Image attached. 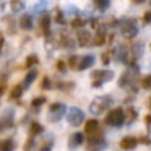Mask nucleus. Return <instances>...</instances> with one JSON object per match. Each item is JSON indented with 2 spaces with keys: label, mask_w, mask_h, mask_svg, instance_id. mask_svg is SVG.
Returning a JSON list of instances; mask_svg holds the SVG:
<instances>
[{
  "label": "nucleus",
  "mask_w": 151,
  "mask_h": 151,
  "mask_svg": "<svg viewBox=\"0 0 151 151\" xmlns=\"http://www.w3.org/2000/svg\"><path fill=\"white\" fill-rule=\"evenodd\" d=\"M49 25H50V17H49V15H44L41 17V20H40V27H41L44 35H48V32H49Z\"/></svg>",
  "instance_id": "dca6fc26"
},
{
  "label": "nucleus",
  "mask_w": 151,
  "mask_h": 151,
  "mask_svg": "<svg viewBox=\"0 0 151 151\" xmlns=\"http://www.w3.org/2000/svg\"><path fill=\"white\" fill-rule=\"evenodd\" d=\"M150 105H151V102H150Z\"/></svg>",
  "instance_id": "ea45409f"
},
{
  "label": "nucleus",
  "mask_w": 151,
  "mask_h": 151,
  "mask_svg": "<svg viewBox=\"0 0 151 151\" xmlns=\"http://www.w3.org/2000/svg\"><path fill=\"white\" fill-rule=\"evenodd\" d=\"M53 146V139H49V141H45L44 145L41 146V150L40 151H50Z\"/></svg>",
  "instance_id": "cd10ccee"
},
{
  "label": "nucleus",
  "mask_w": 151,
  "mask_h": 151,
  "mask_svg": "<svg viewBox=\"0 0 151 151\" xmlns=\"http://www.w3.org/2000/svg\"><path fill=\"white\" fill-rule=\"evenodd\" d=\"M110 58H111V55H110L109 52L104 53V55H102V63H104L105 65H107V64L110 63Z\"/></svg>",
  "instance_id": "473e14b6"
},
{
  "label": "nucleus",
  "mask_w": 151,
  "mask_h": 151,
  "mask_svg": "<svg viewBox=\"0 0 151 151\" xmlns=\"http://www.w3.org/2000/svg\"><path fill=\"white\" fill-rule=\"evenodd\" d=\"M42 130H44V127H42L40 123H37V122H33L31 125V137H33V135H37V134H41L42 133Z\"/></svg>",
  "instance_id": "aec40b11"
},
{
  "label": "nucleus",
  "mask_w": 151,
  "mask_h": 151,
  "mask_svg": "<svg viewBox=\"0 0 151 151\" xmlns=\"http://www.w3.org/2000/svg\"><path fill=\"white\" fill-rule=\"evenodd\" d=\"M137 76H138V68H137L135 65L130 66V68H129L125 72V73L121 76L118 85H119L121 88H122V86H127V85H130V83L137 78Z\"/></svg>",
  "instance_id": "0eeeda50"
},
{
  "label": "nucleus",
  "mask_w": 151,
  "mask_h": 151,
  "mask_svg": "<svg viewBox=\"0 0 151 151\" xmlns=\"http://www.w3.org/2000/svg\"><path fill=\"white\" fill-rule=\"evenodd\" d=\"M83 20H81V19H74L73 21H72V27H74V28H78V27H83Z\"/></svg>",
  "instance_id": "72a5a7b5"
},
{
  "label": "nucleus",
  "mask_w": 151,
  "mask_h": 151,
  "mask_svg": "<svg viewBox=\"0 0 151 151\" xmlns=\"http://www.w3.org/2000/svg\"><path fill=\"white\" fill-rule=\"evenodd\" d=\"M98 129L99 127H98V121L97 119H89L85 125V131L89 135H91V134H94L96 131H98Z\"/></svg>",
  "instance_id": "2eb2a0df"
},
{
  "label": "nucleus",
  "mask_w": 151,
  "mask_h": 151,
  "mask_svg": "<svg viewBox=\"0 0 151 151\" xmlns=\"http://www.w3.org/2000/svg\"><path fill=\"white\" fill-rule=\"evenodd\" d=\"M39 64V57L37 56H35V55H31L28 58H27V61H25V66H33V65H37Z\"/></svg>",
  "instance_id": "b1692460"
},
{
  "label": "nucleus",
  "mask_w": 151,
  "mask_h": 151,
  "mask_svg": "<svg viewBox=\"0 0 151 151\" xmlns=\"http://www.w3.org/2000/svg\"><path fill=\"white\" fill-rule=\"evenodd\" d=\"M45 101H47V99H45L44 97H36V98L32 99L31 105H32L33 107H40L42 104H45Z\"/></svg>",
  "instance_id": "393cba45"
},
{
  "label": "nucleus",
  "mask_w": 151,
  "mask_h": 151,
  "mask_svg": "<svg viewBox=\"0 0 151 151\" xmlns=\"http://www.w3.org/2000/svg\"><path fill=\"white\" fill-rule=\"evenodd\" d=\"M13 126V117L12 113L9 114H4L1 118H0V133H3L4 130H8Z\"/></svg>",
  "instance_id": "1a4fd4ad"
},
{
  "label": "nucleus",
  "mask_w": 151,
  "mask_h": 151,
  "mask_svg": "<svg viewBox=\"0 0 151 151\" xmlns=\"http://www.w3.org/2000/svg\"><path fill=\"white\" fill-rule=\"evenodd\" d=\"M129 115H130V121L131 119H135V117H137V113L135 111H134V110L133 109H129Z\"/></svg>",
  "instance_id": "e433bc0d"
},
{
  "label": "nucleus",
  "mask_w": 151,
  "mask_h": 151,
  "mask_svg": "<svg viewBox=\"0 0 151 151\" xmlns=\"http://www.w3.org/2000/svg\"><path fill=\"white\" fill-rule=\"evenodd\" d=\"M113 104V98L110 96H99L96 97L93 99V102L90 104L89 109L94 115H99L101 113H104L106 109H109Z\"/></svg>",
  "instance_id": "f257e3e1"
},
{
  "label": "nucleus",
  "mask_w": 151,
  "mask_h": 151,
  "mask_svg": "<svg viewBox=\"0 0 151 151\" xmlns=\"http://www.w3.org/2000/svg\"><path fill=\"white\" fill-rule=\"evenodd\" d=\"M11 8H12L13 12H19L24 8V3L20 1V0H12L11 1Z\"/></svg>",
  "instance_id": "412c9836"
},
{
  "label": "nucleus",
  "mask_w": 151,
  "mask_h": 151,
  "mask_svg": "<svg viewBox=\"0 0 151 151\" xmlns=\"http://www.w3.org/2000/svg\"><path fill=\"white\" fill-rule=\"evenodd\" d=\"M104 44H105V32L99 31L97 33L96 39H94V45H104Z\"/></svg>",
  "instance_id": "5701e85b"
},
{
  "label": "nucleus",
  "mask_w": 151,
  "mask_h": 151,
  "mask_svg": "<svg viewBox=\"0 0 151 151\" xmlns=\"http://www.w3.org/2000/svg\"><path fill=\"white\" fill-rule=\"evenodd\" d=\"M15 147H16V143L11 138L0 141V151H13Z\"/></svg>",
  "instance_id": "4468645a"
},
{
  "label": "nucleus",
  "mask_w": 151,
  "mask_h": 151,
  "mask_svg": "<svg viewBox=\"0 0 151 151\" xmlns=\"http://www.w3.org/2000/svg\"><path fill=\"white\" fill-rule=\"evenodd\" d=\"M23 96V86L21 85H16L13 86V89L11 90V98L12 99H17Z\"/></svg>",
  "instance_id": "6ab92c4d"
},
{
  "label": "nucleus",
  "mask_w": 151,
  "mask_h": 151,
  "mask_svg": "<svg viewBox=\"0 0 151 151\" xmlns=\"http://www.w3.org/2000/svg\"><path fill=\"white\" fill-rule=\"evenodd\" d=\"M56 21H57L58 24H65V19H64V13L61 12V11H58V12H57V16H56Z\"/></svg>",
  "instance_id": "7c9ffc66"
},
{
  "label": "nucleus",
  "mask_w": 151,
  "mask_h": 151,
  "mask_svg": "<svg viewBox=\"0 0 151 151\" xmlns=\"http://www.w3.org/2000/svg\"><path fill=\"white\" fill-rule=\"evenodd\" d=\"M66 113V106L64 104H52L49 107V111H48V119L50 122H58L61 118L64 117V114Z\"/></svg>",
  "instance_id": "20e7f679"
},
{
  "label": "nucleus",
  "mask_w": 151,
  "mask_h": 151,
  "mask_svg": "<svg viewBox=\"0 0 151 151\" xmlns=\"http://www.w3.org/2000/svg\"><path fill=\"white\" fill-rule=\"evenodd\" d=\"M94 4H96V7L98 8V9L104 11V9H106V8L109 7L110 1L109 0H94Z\"/></svg>",
  "instance_id": "4be33fe9"
},
{
  "label": "nucleus",
  "mask_w": 151,
  "mask_h": 151,
  "mask_svg": "<svg viewBox=\"0 0 151 151\" xmlns=\"http://www.w3.org/2000/svg\"><path fill=\"white\" fill-rule=\"evenodd\" d=\"M77 39L80 47H86L89 44V41H90V33L88 31H80L77 33Z\"/></svg>",
  "instance_id": "ddd939ff"
},
{
  "label": "nucleus",
  "mask_w": 151,
  "mask_h": 151,
  "mask_svg": "<svg viewBox=\"0 0 151 151\" xmlns=\"http://www.w3.org/2000/svg\"><path fill=\"white\" fill-rule=\"evenodd\" d=\"M3 45H4V37H3V36H0V53H1Z\"/></svg>",
  "instance_id": "4c0bfd02"
},
{
  "label": "nucleus",
  "mask_w": 151,
  "mask_h": 151,
  "mask_svg": "<svg viewBox=\"0 0 151 151\" xmlns=\"http://www.w3.org/2000/svg\"><path fill=\"white\" fill-rule=\"evenodd\" d=\"M137 145H138V139L134 138V137H125V138L119 142V147L126 151L135 149Z\"/></svg>",
  "instance_id": "6e6552de"
},
{
  "label": "nucleus",
  "mask_w": 151,
  "mask_h": 151,
  "mask_svg": "<svg viewBox=\"0 0 151 151\" xmlns=\"http://www.w3.org/2000/svg\"><path fill=\"white\" fill-rule=\"evenodd\" d=\"M57 69H58V70H61V72H65L66 70L65 64H64L63 61H57Z\"/></svg>",
  "instance_id": "f704fd0d"
},
{
  "label": "nucleus",
  "mask_w": 151,
  "mask_h": 151,
  "mask_svg": "<svg viewBox=\"0 0 151 151\" xmlns=\"http://www.w3.org/2000/svg\"><path fill=\"white\" fill-rule=\"evenodd\" d=\"M66 119H68L69 125L78 127L83 122V119H85V114H83V111L80 107L72 106V107H69L68 113H66Z\"/></svg>",
  "instance_id": "f03ea898"
},
{
  "label": "nucleus",
  "mask_w": 151,
  "mask_h": 151,
  "mask_svg": "<svg viewBox=\"0 0 151 151\" xmlns=\"http://www.w3.org/2000/svg\"><path fill=\"white\" fill-rule=\"evenodd\" d=\"M78 61H80V57H77V56H72V57L69 58V61H68V65L70 66V68H73V69H77Z\"/></svg>",
  "instance_id": "bb28decb"
},
{
  "label": "nucleus",
  "mask_w": 151,
  "mask_h": 151,
  "mask_svg": "<svg viewBox=\"0 0 151 151\" xmlns=\"http://www.w3.org/2000/svg\"><path fill=\"white\" fill-rule=\"evenodd\" d=\"M33 145H35V139L31 137V138L28 139V142L25 143V146H24V150H25V151H31L32 147H33Z\"/></svg>",
  "instance_id": "c756f323"
},
{
  "label": "nucleus",
  "mask_w": 151,
  "mask_h": 151,
  "mask_svg": "<svg viewBox=\"0 0 151 151\" xmlns=\"http://www.w3.org/2000/svg\"><path fill=\"white\" fill-rule=\"evenodd\" d=\"M142 88L146 89V90H150L151 89V74L146 76V77L142 80Z\"/></svg>",
  "instance_id": "a878e982"
},
{
  "label": "nucleus",
  "mask_w": 151,
  "mask_h": 151,
  "mask_svg": "<svg viewBox=\"0 0 151 151\" xmlns=\"http://www.w3.org/2000/svg\"><path fill=\"white\" fill-rule=\"evenodd\" d=\"M94 56L93 55H88L85 56V57L80 58V61H78V65H77V69L78 70H85V69L90 68L91 65L94 64Z\"/></svg>",
  "instance_id": "9d476101"
},
{
  "label": "nucleus",
  "mask_w": 151,
  "mask_h": 151,
  "mask_svg": "<svg viewBox=\"0 0 151 151\" xmlns=\"http://www.w3.org/2000/svg\"><path fill=\"white\" fill-rule=\"evenodd\" d=\"M134 1H135V3H138V4H139V3H143L145 0H134Z\"/></svg>",
  "instance_id": "58836bf2"
},
{
  "label": "nucleus",
  "mask_w": 151,
  "mask_h": 151,
  "mask_svg": "<svg viewBox=\"0 0 151 151\" xmlns=\"http://www.w3.org/2000/svg\"><path fill=\"white\" fill-rule=\"evenodd\" d=\"M36 77H37V72L36 70L29 72V73L25 76V78H24V88H29V85L36 80Z\"/></svg>",
  "instance_id": "a211bd4d"
},
{
  "label": "nucleus",
  "mask_w": 151,
  "mask_h": 151,
  "mask_svg": "<svg viewBox=\"0 0 151 151\" xmlns=\"http://www.w3.org/2000/svg\"><path fill=\"white\" fill-rule=\"evenodd\" d=\"M115 58H117V61H123L125 63L126 61V57H127V52H126V48L125 47H118L117 49H115Z\"/></svg>",
  "instance_id": "f3484780"
},
{
  "label": "nucleus",
  "mask_w": 151,
  "mask_h": 151,
  "mask_svg": "<svg viewBox=\"0 0 151 151\" xmlns=\"http://www.w3.org/2000/svg\"><path fill=\"white\" fill-rule=\"evenodd\" d=\"M106 123L109 126H122L125 122V113H123L122 107H117V109H113L109 114L106 115Z\"/></svg>",
  "instance_id": "7ed1b4c3"
},
{
  "label": "nucleus",
  "mask_w": 151,
  "mask_h": 151,
  "mask_svg": "<svg viewBox=\"0 0 151 151\" xmlns=\"http://www.w3.org/2000/svg\"><path fill=\"white\" fill-rule=\"evenodd\" d=\"M143 21H145V23H151V11H149V12L145 13Z\"/></svg>",
  "instance_id": "c9c22d12"
},
{
  "label": "nucleus",
  "mask_w": 151,
  "mask_h": 151,
  "mask_svg": "<svg viewBox=\"0 0 151 151\" xmlns=\"http://www.w3.org/2000/svg\"><path fill=\"white\" fill-rule=\"evenodd\" d=\"M20 27L24 31H31L33 28V21H32V16L31 15H23L20 19Z\"/></svg>",
  "instance_id": "f8f14e48"
},
{
  "label": "nucleus",
  "mask_w": 151,
  "mask_h": 151,
  "mask_svg": "<svg viewBox=\"0 0 151 151\" xmlns=\"http://www.w3.org/2000/svg\"><path fill=\"white\" fill-rule=\"evenodd\" d=\"M91 77L94 78L91 86H93V88H99L104 82L111 81L113 78H114V73H113L111 70H96V72H93Z\"/></svg>",
  "instance_id": "39448f33"
},
{
  "label": "nucleus",
  "mask_w": 151,
  "mask_h": 151,
  "mask_svg": "<svg viewBox=\"0 0 151 151\" xmlns=\"http://www.w3.org/2000/svg\"><path fill=\"white\" fill-rule=\"evenodd\" d=\"M83 142V135L81 133H74L70 135V138H69V142H68V146L72 147V149H74V147H78L80 145H82Z\"/></svg>",
  "instance_id": "9b49d317"
},
{
  "label": "nucleus",
  "mask_w": 151,
  "mask_h": 151,
  "mask_svg": "<svg viewBox=\"0 0 151 151\" xmlns=\"http://www.w3.org/2000/svg\"><path fill=\"white\" fill-rule=\"evenodd\" d=\"M41 86H42V89H45V90L50 89V81H49V78L44 77V80H42V82H41Z\"/></svg>",
  "instance_id": "2f4dec72"
},
{
  "label": "nucleus",
  "mask_w": 151,
  "mask_h": 151,
  "mask_svg": "<svg viewBox=\"0 0 151 151\" xmlns=\"http://www.w3.org/2000/svg\"><path fill=\"white\" fill-rule=\"evenodd\" d=\"M121 32L126 39H133L138 33V28L135 25V21L131 19H126V20L121 21Z\"/></svg>",
  "instance_id": "423d86ee"
},
{
  "label": "nucleus",
  "mask_w": 151,
  "mask_h": 151,
  "mask_svg": "<svg viewBox=\"0 0 151 151\" xmlns=\"http://www.w3.org/2000/svg\"><path fill=\"white\" fill-rule=\"evenodd\" d=\"M133 52H134V55H135V57H138V56L141 55L142 52H143V47H142L141 42H138V44H137L135 47L133 48Z\"/></svg>",
  "instance_id": "c85d7f7f"
}]
</instances>
